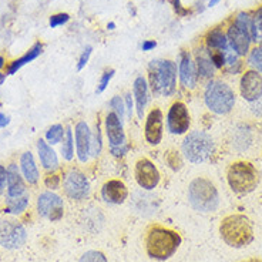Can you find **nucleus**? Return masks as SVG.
<instances>
[{
	"instance_id": "f257e3e1",
	"label": "nucleus",
	"mask_w": 262,
	"mask_h": 262,
	"mask_svg": "<svg viewBox=\"0 0 262 262\" xmlns=\"http://www.w3.org/2000/svg\"><path fill=\"white\" fill-rule=\"evenodd\" d=\"M147 254L152 259L165 261L177 252L181 245V236L176 231L163 227H152L147 235Z\"/></svg>"
},
{
	"instance_id": "f03ea898",
	"label": "nucleus",
	"mask_w": 262,
	"mask_h": 262,
	"mask_svg": "<svg viewBox=\"0 0 262 262\" xmlns=\"http://www.w3.org/2000/svg\"><path fill=\"white\" fill-rule=\"evenodd\" d=\"M148 77L152 93L168 97L177 89V64L171 60H152L148 66Z\"/></svg>"
},
{
	"instance_id": "7ed1b4c3",
	"label": "nucleus",
	"mask_w": 262,
	"mask_h": 262,
	"mask_svg": "<svg viewBox=\"0 0 262 262\" xmlns=\"http://www.w3.org/2000/svg\"><path fill=\"white\" fill-rule=\"evenodd\" d=\"M223 239L232 248H243L254 241V228L248 218L241 214H234L224 218L220 225Z\"/></svg>"
},
{
	"instance_id": "20e7f679",
	"label": "nucleus",
	"mask_w": 262,
	"mask_h": 262,
	"mask_svg": "<svg viewBox=\"0 0 262 262\" xmlns=\"http://www.w3.org/2000/svg\"><path fill=\"white\" fill-rule=\"evenodd\" d=\"M188 201L200 212H214L220 205V195L215 185L207 178H195L188 187Z\"/></svg>"
},
{
	"instance_id": "39448f33",
	"label": "nucleus",
	"mask_w": 262,
	"mask_h": 262,
	"mask_svg": "<svg viewBox=\"0 0 262 262\" xmlns=\"http://www.w3.org/2000/svg\"><path fill=\"white\" fill-rule=\"evenodd\" d=\"M204 101L215 114H228L235 105V93L223 81L212 80L205 87Z\"/></svg>"
},
{
	"instance_id": "423d86ee",
	"label": "nucleus",
	"mask_w": 262,
	"mask_h": 262,
	"mask_svg": "<svg viewBox=\"0 0 262 262\" xmlns=\"http://www.w3.org/2000/svg\"><path fill=\"white\" fill-rule=\"evenodd\" d=\"M183 154L191 163H204L212 156L215 144L210 134L205 131H192L184 138Z\"/></svg>"
},
{
	"instance_id": "0eeeda50",
	"label": "nucleus",
	"mask_w": 262,
	"mask_h": 262,
	"mask_svg": "<svg viewBox=\"0 0 262 262\" xmlns=\"http://www.w3.org/2000/svg\"><path fill=\"white\" fill-rule=\"evenodd\" d=\"M231 190L236 194H248L254 191L258 185L259 177L258 171L251 163L245 161H238L229 167L228 174H227Z\"/></svg>"
},
{
	"instance_id": "6e6552de",
	"label": "nucleus",
	"mask_w": 262,
	"mask_h": 262,
	"mask_svg": "<svg viewBox=\"0 0 262 262\" xmlns=\"http://www.w3.org/2000/svg\"><path fill=\"white\" fill-rule=\"evenodd\" d=\"M249 27H251V17L248 13L244 12L236 14L234 23H231L228 27L227 32L228 45L238 56H245L249 52V46L252 41Z\"/></svg>"
},
{
	"instance_id": "1a4fd4ad",
	"label": "nucleus",
	"mask_w": 262,
	"mask_h": 262,
	"mask_svg": "<svg viewBox=\"0 0 262 262\" xmlns=\"http://www.w3.org/2000/svg\"><path fill=\"white\" fill-rule=\"evenodd\" d=\"M27 239L25 227L13 220L0 221V245L6 249H17L23 247Z\"/></svg>"
},
{
	"instance_id": "9d476101",
	"label": "nucleus",
	"mask_w": 262,
	"mask_h": 262,
	"mask_svg": "<svg viewBox=\"0 0 262 262\" xmlns=\"http://www.w3.org/2000/svg\"><path fill=\"white\" fill-rule=\"evenodd\" d=\"M63 188L66 195L74 201L85 200L90 194V183L84 174L79 170H69L63 177Z\"/></svg>"
},
{
	"instance_id": "9b49d317",
	"label": "nucleus",
	"mask_w": 262,
	"mask_h": 262,
	"mask_svg": "<svg viewBox=\"0 0 262 262\" xmlns=\"http://www.w3.org/2000/svg\"><path fill=\"white\" fill-rule=\"evenodd\" d=\"M37 211L43 218H47L49 221L56 223L63 218L64 214V203L61 196L54 194L52 191H46L40 194L37 198Z\"/></svg>"
},
{
	"instance_id": "f8f14e48",
	"label": "nucleus",
	"mask_w": 262,
	"mask_h": 262,
	"mask_svg": "<svg viewBox=\"0 0 262 262\" xmlns=\"http://www.w3.org/2000/svg\"><path fill=\"white\" fill-rule=\"evenodd\" d=\"M191 125V117L187 105L181 101H176L171 105L167 116V127L171 134L181 136L185 134Z\"/></svg>"
},
{
	"instance_id": "ddd939ff",
	"label": "nucleus",
	"mask_w": 262,
	"mask_h": 262,
	"mask_svg": "<svg viewBox=\"0 0 262 262\" xmlns=\"http://www.w3.org/2000/svg\"><path fill=\"white\" fill-rule=\"evenodd\" d=\"M134 176H136V181H137L138 185L148 191L154 190L160 183V178H161L158 168L148 158L138 160L137 164H136Z\"/></svg>"
},
{
	"instance_id": "4468645a",
	"label": "nucleus",
	"mask_w": 262,
	"mask_h": 262,
	"mask_svg": "<svg viewBox=\"0 0 262 262\" xmlns=\"http://www.w3.org/2000/svg\"><path fill=\"white\" fill-rule=\"evenodd\" d=\"M239 90L244 100L249 103L258 101L262 97V74L255 70H248L244 73L239 81Z\"/></svg>"
},
{
	"instance_id": "2eb2a0df",
	"label": "nucleus",
	"mask_w": 262,
	"mask_h": 262,
	"mask_svg": "<svg viewBox=\"0 0 262 262\" xmlns=\"http://www.w3.org/2000/svg\"><path fill=\"white\" fill-rule=\"evenodd\" d=\"M178 74H180V81L184 89H195L198 83V72L194 60L191 59L190 53L181 52L180 54V63H178Z\"/></svg>"
},
{
	"instance_id": "dca6fc26",
	"label": "nucleus",
	"mask_w": 262,
	"mask_h": 262,
	"mask_svg": "<svg viewBox=\"0 0 262 262\" xmlns=\"http://www.w3.org/2000/svg\"><path fill=\"white\" fill-rule=\"evenodd\" d=\"M163 112L160 108H152L145 120L144 136L148 144L158 145L163 140Z\"/></svg>"
},
{
	"instance_id": "f3484780",
	"label": "nucleus",
	"mask_w": 262,
	"mask_h": 262,
	"mask_svg": "<svg viewBox=\"0 0 262 262\" xmlns=\"http://www.w3.org/2000/svg\"><path fill=\"white\" fill-rule=\"evenodd\" d=\"M74 138H76V148L77 157L81 163H87L90 158V148H92V131L85 121H79L74 128Z\"/></svg>"
},
{
	"instance_id": "a211bd4d",
	"label": "nucleus",
	"mask_w": 262,
	"mask_h": 262,
	"mask_svg": "<svg viewBox=\"0 0 262 262\" xmlns=\"http://www.w3.org/2000/svg\"><path fill=\"white\" fill-rule=\"evenodd\" d=\"M104 125L105 134H107V138H108L110 147H120V145L127 143L124 128H123V121L114 113H108L105 116Z\"/></svg>"
},
{
	"instance_id": "6ab92c4d",
	"label": "nucleus",
	"mask_w": 262,
	"mask_h": 262,
	"mask_svg": "<svg viewBox=\"0 0 262 262\" xmlns=\"http://www.w3.org/2000/svg\"><path fill=\"white\" fill-rule=\"evenodd\" d=\"M101 196L105 203L108 204H123L128 196V190L125 184L120 180H110L103 185L101 188Z\"/></svg>"
},
{
	"instance_id": "aec40b11",
	"label": "nucleus",
	"mask_w": 262,
	"mask_h": 262,
	"mask_svg": "<svg viewBox=\"0 0 262 262\" xmlns=\"http://www.w3.org/2000/svg\"><path fill=\"white\" fill-rule=\"evenodd\" d=\"M37 154H39L40 164L47 171H56L59 168V157L57 152L53 150L52 145L47 143L46 140L40 138L37 141Z\"/></svg>"
},
{
	"instance_id": "412c9836",
	"label": "nucleus",
	"mask_w": 262,
	"mask_h": 262,
	"mask_svg": "<svg viewBox=\"0 0 262 262\" xmlns=\"http://www.w3.org/2000/svg\"><path fill=\"white\" fill-rule=\"evenodd\" d=\"M26 194V184L16 164L7 167V196H20Z\"/></svg>"
},
{
	"instance_id": "4be33fe9",
	"label": "nucleus",
	"mask_w": 262,
	"mask_h": 262,
	"mask_svg": "<svg viewBox=\"0 0 262 262\" xmlns=\"http://www.w3.org/2000/svg\"><path fill=\"white\" fill-rule=\"evenodd\" d=\"M133 93H134V100H136V110H137L138 118L141 120L144 116L145 105L148 101V83L143 76H138L134 85H133Z\"/></svg>"
},
{
	"instance_id": "5701e85b",
	"label": "nucleus",
	"mask_w": 262,
	"mask_h": 262,
	"mask_svg": "<svg viewBox=\"0 0 262 262\" xmlns=\"http://www.w3.org/2000/svg\"><path fill=\"white\" fill-rule=\"evenodd\" d=\"M20 170L21 174L29 184H37L40 178L39 170H37V165L34 161V157L30 151H26L21 154L20 157Z\"/></svg>"
},
{
	"instance_id": "b1692460",
	"label": "nucleus",
	"mask_w": 262,
	"mask_h": 262,
	"mask_svg": "<svg viewBox=\"0 0 262 262\" xmlns=\"http://www.w3.org/2000/svg\"><path fill=\"white\" fill-rule=\"evenodd\" d=\"M195 66L196 72H198V77H201V79H211L214 76L215 67L211 63L208 49L198 50V53H196Z\"/></svg>"
},
{
	"instance_id": "393cba45",
	"label": "nucleus",
	"mask_w": 262,
	"mask_h": 262,
	"mask_svg": "<svg viewBox=\"0 0 262 262\" xmlns=\"http://www.w3.org/2000/svg\"><path fill=\"white\" fill-rule=\"evenodd\" d=\"M205 43H207V49L210 52H223L229 46L227 34L220 27H215V29H212L207 33Z\"/></svg>"
},
{
	"instance_id": "a878e982",
	"label": "nucleus",
	"mask_w": 262,
	"mask_h": 262,
	"mask_svg": "<svg viewBox=\"0 0 262 262\" xmlns=\"http://www.w3.org/2000/svg\"><path fill=\"white\" fill-rule=\"evenodd\" d=\"M41 52H43V45H41V43H36V45H33L32 49H30L25 56H21L20 59L14 60V61H12V63L9 64L7 74H9V76L14 74V73L17 72V70H20L23 66H26L27 63H30V61H33V60L37 59L40 54H41Z\"/></svg>"
},
{
	"instance_id": "bb28decb",
	"label": "nucleus",
	"mask_w": 262,
	"mask_h": 262,
	"mask_svg": "<svg viewBox=\"0 0 262 262\" xmlns=\"http://www.w3.org/2000/svg\"><path fill=\"white\" fill-rule=\"evenodd\" d=\"M29 205V195L23 194L20 196H7L6 200V212L19 215L23 211L26 210Z\"/></svg>"
},
{
	"instance_id": "cd10ccee",
	"label": "nucleus",
	"mask_w": 262,
	"mask_h": 262,
	"mask_svg": "<svg viewBox=\"0 0 262 262\" xmlns=\"http://www.w3.org/2000/svg\"><path fill=\"white\" fill-rule=\"evenodd\" d=\"M251 40L255 41L258 45H262V7H259L254 14V17H251Z\"/></svg>"
},
{
	"instance_id": "c85d7f7f",
	"label": "nucleus",
	"mask_w": 262,
	"mask_h": 262,
	"mask_svg": "<svg viewBox=\"0 0 262 262\" xmlns=\"http://www.w3.org/2000/svg\"><path fill=\"white\" fill-rule=\"evenodd\" d=\"M61 156L66 161H72L74 157V140H73V131L70 127L66 130L64 140L61 144Z\"/></svg>"
},
{
	"instance_id": "c756f323",
	"label": "nucleus",
	"mask_w": 262,
	"mask_h": 262,
	"mask_svg": "<svg viewBox=\"0 0 262 262\" xmlns=\"http://www.w3.org/2000/svg\"><path fill=\"white\" fill-rule=\"evenodd\" d=\"M64 136H66L64 127H63L61 124H54L46 131V141L50 145L59 144V143H61V140L64 138Z\"/></svg>"
},
{
	"instance_id": "7c9ffc66",
	"label": "nucleus",
	"mask_w": 262,
	"mask_h": 262,
	"mask_svg": "<svg viewBox=\"0 0 262 262\" xmlns=\"http://www.w3.org/2000/svg\"><path fill=\"white\" fill-rule=\"evenodd\" d=\"M248 64L258 73H262V46L254 47L248 54Z\"/></svg>"
},
{
	"instance_id": "2f4dec72",
	"label": "nucleus",
	"mask_w": 262,
	"mask_h": 262,
	"mask_svg": "<svg viewBox=\"0 0 262 262\" xmlns=\"http://www.w3.org/2000/svg\"><path fill=\"white\" fill-rule=\"evenodd\" d=\"M101 145H103V141H101V131H100V125L96 124V130H94V133H92V148H90L92 157H97L98 154H100Z\"/></svg>"
},
{
	"instance_id": "473e14b6",
	"label": "nucleus",
	"mask_w": 262,
	"mask_h": 262,
	"mask_svg": "<svg viewBox=\"0 0 262 262\" xmlns=\"http://www.w3.org/2000/svg\"><path fill=\"white\" fill-rule=\"evenodd\" d=\"M110 105H112L113 113L117 116L121 121H123V118H124V113H125V105L123 103V100L120 96H114V97L110 100Z\"/></svg>"
},
{
	"instance_id": "72a5a7b5",
	"label": "nucleus",
	"mask_w": 262,
	"mask_h": 262,
	"mask_svg": "<svg viewBox=\"0 0 262 262\" xmlns=\"http://www.w3.org/2000/svg\"><path fill=\"white\" fill-rule=\"evenodd\" d=\"M80 262H107V258L100 251H87L84 255L80 258Z\"/></svg>"
},
{
	"instance_id": "f704fd0d",
	"label": "nucleus",
	"mask_w": 262,
	"mask_h": 262,
	"mask_svg": "<svg viewBox=\"0 0 262 262\" xmlns=\"http://www.w3.org/2000/svg\"><path fill=\"white\" fill-rule=\"evenodd\" d=\"M69 20H70V16H69L67 13L53 14L52 17H50V20H49V25H50V27H52V29H54V27H59V26H63V25H66Z\"/></svg>"
},
{
	"instance_id": "c9c22d12",
	"label": "nucleus",
	"mask_w": 262,
	"mask_h": 262,
	"mask_svg": "<svg viewBox=\"0 0 262 262\" xmlns=\"http://www.w3.org/2000/svg\"><path fill=\"white\" fill-rule=\"evenodd\" d=\"M114 70H107L101 74V79H100V83H98L97 87V93H103L107 89V85L110 83V80L113 79V76H114Z\"/></svg>"
},
{
	"instance_id": "e433bc0d",
	"label": "nucleus",
	"mask_w": 262,
	"mask_h": 262,
	"mask_svg": "<svg viewBox=\"0 0 262 262\" xmlns=\"http://www.w3.org/2000/svg\"><path fill=\"white\" fill-rule=\"evenodd\" d=\"M210 59L211 63L214 64L215 69H223L224 66H225V59H224V54L223 52H210Z\"/></svg>"
},
{
	"instance_id": "4c0bfd02",
	"label": "nucleus",
	"mask_w": 262,
	"mask_h": 262,
	"mask_svg": "<svg viewBox=\"0 0 262 262\" xmlns=\"http://www.w3.org/2000/svg\"><path fill=\"white\" fill-rule=\"evenodd\" d=\"M60 183H61V180L57 174H49L45 178V185L50 190H57L60 187Z\"/></svg>"
},
{
	"instance_id": "58836bf2",
	"label": "nucleus",
	"mask_w": 262,
	"mask_h": 262,
	"mask_svg": "<svg viewBox=\"0 0 262 262\" xmlns=\"http://www.w3.org/2000/svg\"><path fill=\"white\" fill-rule=\"evenodd\" d=\"M92 47L87 46L84 49V52H83V54L80 56L79 59V64H77V70H83L85 67V64L89 63V59H90V56H92Z\"/></svg>"
},
{
	"instance_id": "ea45409f",
	"label": "nucleus",
	"mask_w": 262,
	"mask_h": 262,
	"mask_svg": "<svg viewBox=\"0 0 262 262\" xmlns=\"http://www.w3.org/2000/svg\"><path fill=\"white\" fill-rule=\"evenodd\" d=\"M110 150H112V154L114 157L121 158L124 154H127V151L130 150V145L125 143V144L120 145V147H110Z\"/></svg>"
},
{
	"instance_id": "a19ab883",
	"label": "nucleus",
	"mask_w": 262,
	"mask_h": 262,
	"mask_svg": "<svg viewBox=\"0 0 262 262\" xmlns=\"http://www.w3.org/2000/svg\"><path fill=\"white\" fill-rule=\"evenodd\" d=\"M7 184V168L0 165V194H3V191L6 188Z\"/></svg>"
},
{
	"instance_id": "79ce46f5",
	"label": "nucleus",
	"mask_w": 262,
	"mask_h": 262,
	"mask_svg": "<svg viewBox=\"0 0 262 262\" xmlns=\"http://www.w3.org/2000/svg\"><path fill=\"white\" fill-rule=\"evenodd\" d=\"M125 110L128 113V117L131 118V116H133V98H131V93L125 94Z\"/></svg>"
},
{
	"instance_id": "37998d69",
	"label": "nucleus",
	"mask_w": 262,
	"mask_h": 262,
	"mask_svg": "<svg viewBox=\"0 0 262 262\" xmlns=\"http://www.w3.org/2000/svg\"><path fill=\"white\" fill-rule=\"evenodd\" d=\"M156 46H157V41L156 40H145L144 43H143V46H141V49H143V52H150L152 49H156Z\"/></svg>"
},
{
	"instance_id": "c03bdc74",
	"label": "nucleus",
	"mask_w": 262,
	"mask_h": 262,
	"mask_svg": "<svg viewBox=\"0 0 262 262\" xmlns=\"http://www.w3.org/2000/svg\"><path fill=\"white\" fill-rule=\"evenodd\" d=\"M172 5H174V9H176V12H177L178 14L184 16V14L188 13L185 9H183V7H181V5H180V0H172Z\"/></svg>"
},
{
	"instance_id": "a18cd8bd",
	"label": "nucleus",
	"mask_w": 262,
	"mask_h": 262,
	"mask_svg": "<svg viewBox=\"0 0 262 262\" xmlns=\"http://www.w3.org/2000/svg\"><path fill=\"white\" fill-rule=\"evenodd\" d=\"M9 123H10V118L7 117V116H5L3 113H0V128L6 127Z\"/></svg>"
},
{
	"instance_id": "49530a36",
	"label": "nucleus",
	"mask_w": 262,
	"mask_h": 262,
	"mask_svg": "<svg viewBox=\"0 0 262 262\" xmlns=\"http://www.w3.org/2000/svg\"><path fill=\"white\" fill-rule=\"evenodd\" d=\"M220 2H221V0H210V3H208V6H210V7H214V6H215V5H218Z\"/></svg>"
},
{
	"instance_id": "de8ad7c7",
	"label": "nucleus",
	"mask_w": 262,
	"mask_h": 262,
	"mask_svg": "<svg viewBox=\"0 0 262 262\" xmlns=\"http://www.w3.org/2000/svg\"><path fill=\"white\" fill-rule=\"evenodd\" d=\"M107 29H108V30H114V29H116V23L110 21V23L107 25Z\"/></svg>"
},
{
	"instance_id": "09e8293b",
	"label": "nucleus",
	"mask_w": 262,
	"mask_h": 262,
	"mask_svg": "<svg viewBox=\"0 0 262 262\" xmlns=\"http://www.w3.org/2000/svg\"><path fill=\"white\" fill-rule=\"evenodd\" d=\"M5 80H6V74H2V73H0V85L5 83Z\"/></svg>"
},
{
	"instance_id": "8fccbe9b",
	"label": "nucleus",
	"mask_w": 262,
	"mask_h": 262,
	"mask_svg": "<svg viewBox=\"0 0 262 262\" xmlns=\"http://www.w3.org/2000/svg\"><path fill=\"white\" fill-rule=\"evenodd\" d=\"M3 67H5V57L0 56V69H3Z\"/></svg>"
}]
</instances>
